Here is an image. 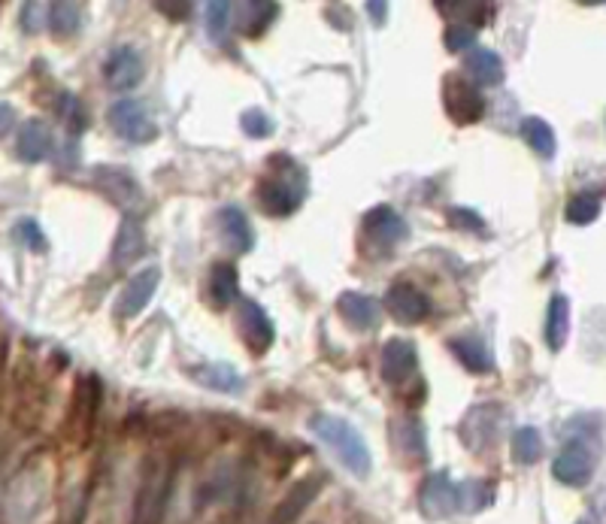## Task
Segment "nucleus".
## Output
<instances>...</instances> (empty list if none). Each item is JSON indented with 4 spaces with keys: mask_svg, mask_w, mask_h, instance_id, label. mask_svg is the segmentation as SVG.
I'll list each match as a JSON object with an SVG mask.
<instances>
[{
    "mask_svg": "<svg viewBox=\"0 0 606 524\" xmlns=\"http://www.w3.org/2000/svg\"><path fill=\"white\" fill-rule=\"evenodd\" d=\"M600 216V200L594 197V194H588V191H579V194H573L570 200H567V209H564V219L570 222V225H591L594 219Z\"/></svg>",
    "mask_w": 606,
    "mask_h": 524,
    "instance_id": "32",
    "label": "nucleus"
},
{
    "mask_svg": "<svg viewBox=\"0 0 606 524\" xmlns=\"http://www.w3.org/2000/svg\"><path fill=\"white\" fill-rule=\"evenodd\" d=\"M240 128H243V134H249V137H258V140H264V137H270L273 131H276V125H273V119L264 113V110H246L243 116H240Z\"/></svg>",
    "mask_w": 606,
    "mask_h": 524,
    "instance_id": "37",
    "label": "nucleus"
},
{
    "mask_svg": "<svg viewBox=\"0 0 606 524\" xmlns=\"http://www.w3.org/2000/svg\"><path fill=\"white\" fill-rule=\"evenodd\" d=\"M307 170H303L291 155L276 152L270 155L267 173L255 185V197L267 216H291L300 209V203L307 200Z\"/></svg>",
    "mask_w": 606,
    "mask_h": 524,
    "instance_id": "1",
    "label": "nucleus"
},
{
    "mask_svg": "<svg viewBox=\"0 0 606 524\" xmlns=\"http://www.w3.org/2000/svg\"><path fill=\"white\" fill-rule=\"evenodd\" d=\"M170 482H173V473L158 458H149L143 464L140 485H137V494H134L131 524H161L164 521Z\"/></svg>",
    "mask_w": 606,
    "mask_h": 524,
    "instance_id": "3",
    "label": "nucleus"
},
{
    "mask_svg": "<svg viewBox=\"0 0 606 524\" xmlns=\"http://www.w3.org/2000/svg\"><path fill=\"white\" fill-rule=\"evenodd\" d=\"M552 473L561 485H570V488H585L591 482V473H594V458L588 452L585 443L573 440L561 449V455L555 458L552 464Z\"/></svg>",
    "mask_w": 606,
    "mask_h": 524,
    "instance_id": "12",
    "label": "nucleus"
},
{
    "mask_svg": "<svg viewBox=\"0 0 606 524\" xmlns=\"http://www.w3.org/2000/svg\"><path fill=\"white\" fill-rule=\"evenodd\" d=\"M94 182L100 185V191H104L113 203H119L122 209H131L140 203V185L131 173L125 170H116V167H97L94 170Z\"/></svg>",
    "mask_w": 606,
    "mask_h": 524,
    "instance_id": "19",
    "label": "nucleus"
},
{
    "mask_svg": "<svg viewBox=\"0 0 606 524\" xmlns=\"http://www.w3.org/2000/svg\"><path fill=\"white\" fill-rule=\"evenodd\" d=\"M519 134H522V140H525L540 158H552L555 149H558V143H555V131H552V125H549L546 119H537V116L522 119Z\"/></svg>",
    "mask_w": 606,
    "mask_h": 524,
    "instance_id": "27",
    "label": "nucleus"
},
{
    "mask_svg": "<svg viewBox=\"0 0 606 524\" xmlns=\"http://www.w3.org/2000/svg\"><path fill=\"white\" fill-rule=\"evenodd\" d=\"M497 497V488L485 479H467L458 485V503H461V512L473 515V512H482L494 503Z\"/></svg>",
    "mask_w": 606,
    "mask_h": 524,
    "instance_id": "28",
    "label": "nucleus"
},
{
    "mask_svg": "<svg viewBox=\"0 0 606 524\" xmlns=\"http://www.w3.org/2000/svg\"><path fill=\"white\" fill-rule=\"evenodd\" d=\"M467 73L473 76L476 85H485V88H494L503 82V76H507V70H503V61L497 52L491 49H473L464 61Z\"/></svg>",
    "mask_w": 606,
    "mask_h": 524,
    "instance_id": "23",
    "label": "nucleus"
},
{
    "mask_svg": "<svg viewBox=\"0 0 606 524\" xmlns=\"http://www.w3.org/2000/svg\"><path fill=\"white\" fill-rule=\"evenodd\" d=\"M158 282H161V270H158V267L140 270V273L122 288V294H119V300H116V316H119V319H134V316H140V312L149 306V300H152Z\"/></svg>",
    "mask_w": 606,
    "mask_h": 524,
    "instance_id": "14",
    "label": "nucleus"
},
{
    "mask_svg": "<svg viewBox=\"0 0 606 524\" xmlns=\"http://www.w3.org/2000/svg\"><path fill=\"white\" fill-rule=\"evenodd\" d=\"M361 228H364V237L376 249H385V252L394 249V246H400L403 240L410 237L407 222H403V216L397 213V209H391V206H373L370 213L364 216Z\"/></svg>",
    "mask_w": 606,
    "mask_h": 524,
    "instance_id": "10",
    "label": "nucleus"
},
{
    "mask_svg": "<svg viewBox=\"0 0 606 524\" xmlns=\"http://www.w3.org/2000/svg\"><path fill=\"white\" fill-rule=\"evenodd\" d=\"M49 7H43V4H22V13H19V25H22V31L25 34H40L43 28H46V22H49V13H46Z\"/></svg>",
    "mask_w": 606,
    "mask_h": 524,
    "instance_id": "39",
    "label": "nucleus"
},
{
    "mask_svg": "<svg viewBox=\"0 0 606 524\" xmlns=\"http://www.w3.org/2000/svg\"><path fill=\"white\" fill-rule=\"evenodd\" d=\"M443 107H446V116L464 128V125H476L485 116V97L479 85L467 82L458 73H449L443 79Z\"/></svg>",
    "mask_w": 606,
    "mask_h": 524,
    "instance_id": "5",
    "label": "nucleus"
},
{
    "mask_svg": "<svg viewBox=\"0 0 606 524\" xmlns=\"http://www.w3.org/2000/svg\"><path fill=\"white\" fill-rule=\"evenodd\" d=\"M540 455H543V437H540V431L537 428H519L513 434V461L531 467V464L540 461Z\"/></svg>",
    "mask_w": 606,
    "mask_h": 524,
    "instance_id": "30",
    "label": "nucleus"
},
{
    "mask_svg": "<svg viewBox=\"0 0 606 524\" xmlns=\"http://www.w3.org/2000/svg\"><path fill=\"white\" fill-rule=\"evenodd\" d=\"M279 16V4H270V0H258V4H246L243 13V34L246 37H261Z\"/></svg>",
    "mask_w": 606,
    "mask_h": 524,
    "instance_id": "29",
    "label": "nucleus"
},
{
    "mask_svg": "<svg viewBox=\"0 0 606 524\" xmlns=\"http://www.w3.org/2000/svg\"><path fill=\"white\" fill-rule=\"evenodd\" d=\"M419 370V352H416V343L410 340H388L382 346V355H379V376L388 382V385H407Z\"/></svg>",
    "mask_w": 606,
    "mask_h": 524,
    "instance_id": "11",
    "label": "nucleus"
},
{
    "mask_svg": "<svg viewBox=\"0 0 606 524\" xmlns=\"http://www.w3.org/2000/svg\"><path fill=\"white\" fill-rule=\"evenodd\" d=\"M419 509L425 518L431 521H443L455 512H461V503H458V485L449 479L446 470H437L431 473L422 488H419Z\"/></svg>",
    "mask_w": 606,
    "mask_h": 524,
    "instance_id": "9",
    "label": "nucleus"
},
{
    "mask_svg": "<svg viewBox=\"0 0 606 524\" xmlns=\"http://www.w3.org/2000/svg\"><path fill=\"white\" fill-rule=\"evenodd\" d=\"M310 431L340 458V464L355 473L358 479H364L373 467L370 461V449L364 443V437L358 434V428H352L346 418L331 415V412H313L310 415Z\"/></svg>",
    "mask_w": 606,
    "mask_h": 524,
    "instance_id": "2",
    "label": "nucleus"
},
{
    "mask_svg": "<svg viewBox=\"0 0 606 524\" xmlns=\"http://www.w3.org/2000/svg\"><path fill=\"white\" fill-rule=\"evenodd\" d=\"M322 482H325L322 476H310V479L297 482V485L282 497V503L273 509V515H270L267 524H294V521L303 515V509L313 503V497L322 491Z\"/></svg>",
    "mask_w": 606,
    "mask_h": 524,
    "instance_id": "18",
    "label": "nucleus"
},
{
    "mask_svg": "<svg viewBox=\"0 0 606 524\" xmlns=\"http://www.w3.org/2000/svg\"><path fill=\"white\" fill-rule=\"evenodd\" d=\"M367 10H370V19L382 25V22H385V10H388V4H382V0H379V4H373V0H370Z\"/></svg>",
    "mask_w": 606,
    "mask_h": 524,
    "instance_id": "41",
    "label": "nucleus"
},
{
    "mask_svg": "<svg viewBox=\"0 0 606 524\" xmlns=\"http://www.w3.org/2000/svg\"><path fill=\"white\" fill-rule=\"evenodd\" d=\"M337 312L355 331H373L379 325V300L361 291H343L337 297Z\"/></svg>",
    "mask_w": 606,
    "mask_h": 524,
    "instance_id": "17",
    "label": "nucleus"
},
{
    "mask_svg": "<svg viewBox=\"0 0 606 524\" xmlns=\"http://www.w3.org/2000/svg\"><path fill=\"white\" fill-rule=\"evenodd\" d=\"M155 10L158 13H164L167 19H176V22H185L188 16H191V4H170V0H158V4H155Z\"/></svg>",
    "mask_w": 606,
    "mask_h": 524,
    "instance_id": "40",
    "label": "nucleus"
},
{
    "mask_svg": "<svg viewBox=\"0 0 606 524\" xmlns=\"http://www.w3.org/2000/svg\"><path fill=\"white\" fill-rule=\"evenodd\" d=\"M146 252V234H143V225L140 219H125L122 228H119V237H116V246H113V255H116V267H125L131 261H137L140 255Z\"/></svg>",
    "mask_w": 606,
    "mask_h": 524,
    "instance_id": "26",
    "label": "nucleus"
},
{
    "mask_svg": "<svg viewBox=\"0 0 606 524\" xmlns=\"http://www.w3.org/2000/svg\"><path fill=\"white\" fill-rule=\"evenodd\" d=\"M13 234H16V240H19L22 246H28L31 252H46V249H49V243H46V237H43V228H40L34 219H22Z\"/></svg>",
    "mask_w": 606,
    "mask_h": 524,
    "instance_id": "38",
    "label": "nucleus"
},
{
    "mask_svg": "<svg viewBox=\"0 0 606 524\" xmlns=\"http://www.w3.org/2000/svg\"><path fill=\"white\" fill-rule=\"evenodd\" d=\"M207 297L213 309H228L240 300V273L231 261H216L207 276Z\"/></svg>",
    "mask_w": 606,
    "mask_h": 524,
    "instance_id": "20",
    "label": "nucleus"
},
{
    "mask_svg": "<svg viewBox=\"0 0 606 524\" xmlns=\"http://www.w3.org/2000/svg\"><path fill=\"white\" fill-rule=\"evenodd\" d=\"M391 440L397 446V455H403L413 464L428 458V434H425L422 418H416V415L394 418V422H391Z\"/></svg>",
    "mask_w": 606,
    "mask_h": 524,
    "instance_id": "15",
    "label": "nucleus"
},
{
    "mask_svg": "<svg viewBox=\"0 0 606 524\" xmlns=\"http://www.w3.org/2000/svg\"><path fill=\"white\" fill-rule=\"evenodd\" d=\"M58 116H61V122L67 125V131L73 137H79L88 128V113H85V107L79 103V97L70 94V91H64L61 100H58Z\"/></svg>",
    "mask_w": 606,
    "mask_h": 524,
    "instance_id": "33",
    "label": "nucleus"
},
{
    "mask_svg": "<svg viewBox=\"0 0 606 524\" xmlns=\"http://www.w3.org/2000/svg\"><path fill=\"white\" fill-rule=\"evenodd\" d=\"M382 303L400 325H422L431 316V297L413 282H394Z\"/></svg>",
    "mask_w": 606,
    "mask_h": 524,
    "instance_id": "8",
    "label": "nucleus"
},
{
    "mask_svg": "<svg viewBox=\"0 0 606 524\" xmlns=\"http://www.w3.org/2000/svg\"><path fill=\"white\" fill-rule=\"evenodd\" d=\"M449 352L461 361L464 370L470 373H491L494 370V358L485 349V343H479L476 337H452L449 340Z\"/></svg>",
    "mask_w": 606,
    "mask_h": 524,
    "instance_id": "24",
    "label": "nucleus"
},
{
    "mask_svg": "<svg viewBox=\"0 0 606 524\" xmlns=\"http://www.w3.org/2000/svg\"><path fill=\"white\" fill-rule=\"evenodd\" d=\"M146 73L143 55L134 46H119L110 52L107 64H104V79L113 91H128L134 88Z\"/></svg>",
    "mask_w": 606,
    "mask_h": 524,
    "instance_id": "13",
    "label": "nucleus"
},
{
    "mask_svg": "<svg viewBox=\"0 0 606 524\" xmlns=\"http://www.w3.org/2000/svg\"><path fill=\"white\" fill-rule=\"evenodd\" d=\"M503 422H507V409L497 406V403H479L473 406L464 422H461V443L482 455L488 449H494L500 443V434H503Z\"/></svg>",
    "mask_w": 606,
    "mask_h": 524,
    "instance_id": "4",
    "label": "nucleus"
},
{
    "mask_svg": "<svg viewBox=\"0 0 606 524\" xmlns=\"http://www.w3.org/2000/svg\"><path fill=\"white\" fill-rule=\"evenodd\" d=\"M237 331L252 355H264L276 343V328H273L270 316L258 300H249V297L237 300Z\"/></svg>",
    "mask_w": 606,
    "mask_h": 524,
    "instance_id": "7",
    "label": "nucleus"
},
{
    "mask_svg": "<svg viewBox=\"0 0 606 524\" xmlns=\"http://www.w3.org/2000/svg\"><path fill=\"white\" fill-rule=\"evenodd\" d=\"M543 337H546L552 352H561L567 337H570V300L564 294H552V300H549Z\"/></svg>",
    "mask_w": 606,
    "mask_h": 524,
    "instance_id": "22",
    "label": "nucleus"
},
{
    "mask_svg": "<svg viewBox=\"0 0 606 524\" xmlns=\"http://www.w3.org/2000/svg\"><path fill=\"white\" fill-rule=\"evenodd\" d=\"M446 222H449L455 231H464V234L485 231V219H482L479 213H473L470 206H449V209H446Z\"/></svg>",
    "mask_w": 606,
    "mask_h": 524,
    "instance_id": "35",
    "label": "nucleus"
},
{
    "mask_svg": "<svg viewBox=\"0 0 606 524\" xmlns=\"http://www.w3.org/2000/svg\"><path fill=\"white\" fill-rule=\"evenodd\" d=\"M231 22H234V7L225 4V0H213V4H207V34L222 43L231 31Z\"/></svg>",
    "mask_w": 606,
    "mask_h": 524,
    "instance_id": "34",
    "label": "nucleus"
},
{
    "mask_svg": "<svg viewBox=\"0 0 606 524\" xmlns=\"http://www.w3.org/2000/svg\"><path fill=\"white\" fill-rule=\"evenodd\" d=\"M107 122L125 143L143 146V143H152L158 137V125L152 122L149 110L143 107L140 100H131V97L113 103L110 113H107Z\"/></svg>",
    "mask_w": 606,
    "mask_h": 524,
    "instance_id": "6",
    "label": "nucleus"
},
{
    "mask_svg": "<svg viewBox=\"0 0 606 524\" xmlns=\"http://www.w3.org/2000/svg\"><path fill=\"white\" fill-rule=\"evenodd\" d=\"M49 149H52V134L46 128V122L28 119L16 134V155L25 164H40V161H46Z\"/></svg>",
    "mask_w": 606,
    "mask_h": 524,
    "instance_id": "21",
    "label": "nucleus"
},
{
    "mask_svg": "<svg viewBox=\"0 0 606 524\" xmlns=\"http://www.w3.org/2000/svg\"><path fill=\"white\" fill-rule=\"evenodd\" d=\"M49 28L55 37H73L82 28V7L79 4H52Z\"/></svg>",
    "mask_w": 606,
    "mask_h": 524,
    "instance_id": "31",
    "label": "nucleus"
},
{
    "mask_svg": "<svg viewBox=\"0 0 606 524\" xmlns=\"http://www.w3.org/2000/svg\"><path fill=\"white\" fill-rule=\"evenodd\" d=\"M188 373L197 385H207L222 394H237L243 388V379L231 364H204V367H191Z\"/></svg>",
    "mask_w": 606,
    "mask_h": 524,
    "instance_id": "25",
    "label": "nucleus"
},
{
    "mask_svg": "<svg viewBox=\"0 0 606 524\" xmlns=\"http://www.w3.org/2000/svg\"><path fill=\"white\" fill-rule=\"evenodd\" d=\"M473 43H476V28L467 25V22L449 25L446 34H443V46L449 52H467V49H473Z\"/></svg>",
    "mask_w": 606,
    "mask_h": 524,
    "instance_id": "36",
    "label": "nucleus"
},
{
    "mask_svg": "<svg viewBox=\"0 0 606 524\" xmlns=\"http://www.w3.org/2000/svg\"><path fill=\"white\" fill-rule=\"evenodd\" d=\"M579 524H585V521H579Z\"/></svg>",
    "mask_w": 606,
    "mask_h": 524,
    "instance_id": "42",
    "label": "nucleus"
},
{
    "mask_svg": "<svg viewBox=\"0 0 606 524\" xmlns=\"http://www.w3.org/2000/svg\"><path fill=\"white\" fill-rule=\"evenodd\" d=\"M216 231H219L222 243L237 255H246L255 246L252 225H249L243 209H237V206H222L219 209V213H216Z\"/></svg>",
    "mask_w": 606,
    "mask_h": 524,
    "instance_id": "16",
    "label": "nucleus"
}]
</instances>
